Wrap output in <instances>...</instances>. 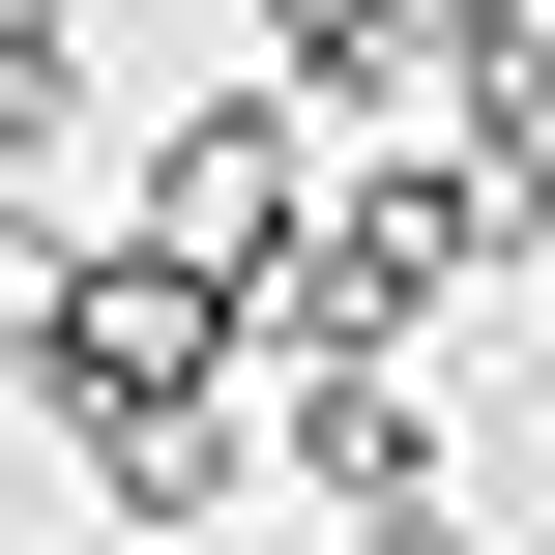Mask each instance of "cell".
I'll return each mask as SVG.
<instances>
[{
  "label": "cell",
  "mask_w": 555,
  "mask_h": 555,
  "mask_svg": "<svg viewBox=\"0 0 555 555\" xmlns=\"http://www.w3.org/2000/svg\"><path fill=\"white\" fill-rule=\"evenodd\" d=\"M351 555H439V527H351Z\"/></svg>",
  "instance_id": "cell-6"
},
{
  "label": "cell",
  "mask_w": 555,
  "mask_h": 555,
  "mask_svg": "<svg viewBox=\"0 0 555 555\" xmlns=\"http://www.w3.org/2000/svg\"><path fill=\"white\" fill-rule=\"evenodd\" d=\"M59 117H88V0H0V176H29Z\"/></svg>",
  "instance_id": "cell-4"
},
{
  "label": "cell",
  "mask_w": 555,
  "mask_h": 555,
  "mask_svg": "<svg viewBox=\"0 0 555 555\" xmlns=\"http://www.w3.org/2000/svg\"><path fill=\"white\" fill-rule=\"evenodd\" d=\"M410 29H439V0H263V88H293V117H380Z\"/></svg>",
  "instance_id": "cell-3"
},
{
  "label": "cell",
  "mask_w": 555,
  "mask_h": 555,
  "mask_svg": "<svg viewBox=\"0 0 555 555\" xmlns=\"http://www.w3.org/2000/svg\"><path fill=\"white\" fill-rule=\"evenodd\" d=\"M263 468L351 498V527H439V380H410V351H293V380H263Z\"/></svg>",
  "instance_id": "cell-2"
},
{
  "label": "cell",
  "mask_w": 555,
  "mask_h": 555,
  "mask_svg": "<svg viewBox=\"0 0 555 555\" xmlns=\"http://www.w3.org/2000/svg\"><path fill=\"white\" fill-rule=\"evenodd\" d=\"M59 293H88V234H59L29 176H0V410H29V351H59Z\"/></svg>",
  "instance_id": "cell-5"
},
{
  "label": "cell",
  "mask_w": 555,
  "mask_h": 555,
  "mask_svg": "<svg viewBox=\"0 0 555 555\" xmlns=\"http://www.w3.org/2000/svg\"><path fill=\"white\" fill-rule=\"evenodd\" d=\"M293 234H322V117H293V88H176V117H146V234H117V263L234 293V351H263Z\"/></svg>",
  "instance_id": "cell-1"
}]
</instances>
